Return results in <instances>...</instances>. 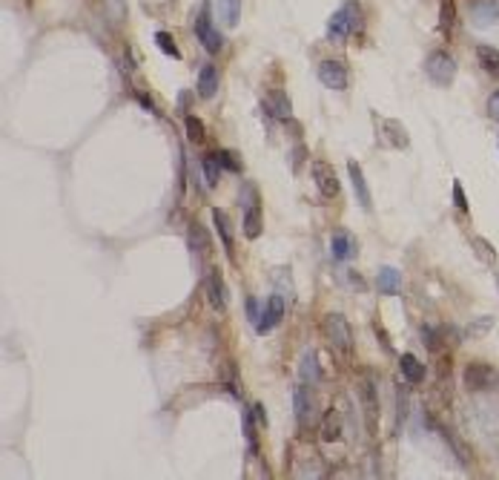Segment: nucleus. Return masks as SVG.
<instances>
[{
	"label": "nucleus",
	"instance_id": "nucleus-27",
	"mask_svg": "<svg viewBox=\"0 0 499 480\" xmlns=\"http://www.w3.org/2000/svg\"><path fill=\"white\" fill-rule=\"evenodd\" d=\"M477 55H479V64L488 69V75H499V49L482 44L477 46Z\"/></svg>",
	"mask_w": 499,
	"mask_h": 480
},
{
	"label": "nucleus",
	"instance_id": "nucleus-7",
	"mask_svg": "<svg viewBox=\"0 0 499 480\" xmlns=\"http://www.w3.org/2000/svg\"><path fill=\"white\" fill-rule=\"evenodd\" d=\"M204 293L210 299V305L215 311H227V302H230V291H227V282L221 276V267H210L207 271V279H204Z\"/></svg>",
	"mask_w": 499,
	"mask_h": 480
},
{
	"label": "nucleus",
	"instance_id": "nucleus-30",
	"mask_svg": "<svg viewBox=\"0 0 499 480\" xmlns=\"http://www.w3.org/2000/svg\"><path fill=\"white\" fill-rule=\"evenodd\" d=\"M471 245H474V251H477V259H479V262H485V265H493V262H496V251H493V245L488 242V239L474 236V239H471Z\"/></svg>",
	"mask_w": 499,
	"mask_h": 480
},
{
	"label": "nucleus",
	"instance_id": "nucleus-14",
	"mask_svg": "<svg viewBox=\"0 0 499 480\" xmlns=\"http://www.w3.org/2000/svg\"><path fill=\"white\" fill-rule=\"evenodd\" d=\"M218 86H221V72H218L215 64H204L198 69V95L201 98H215Z\"/></svg>",
	"mask_w": 499,
	"mask_h": 480
},
{
	"label": "nucleus",
	"instance_id": "nucleus-26",
	"mask_svg": "<svg viewBox=\"0 0 499 480\" xmlns=\"http://www.w3.org/2000/svg\"><path fill=\"white\" fill-rule=\"evenodd\" d=\"M212 222H215V230H218V236H221L227 253H233V227H230V219L215 207V210H212Z\"/></svg>",
	"mask_w": 499,
	"mask_h": 480
},
{
	"label": "nucleus",
	"instance_id": "nucleus-11",
	"mask_svg": "<svg viewBox=\"0 0 499 480\" xmlns=\"http://www.w3.org/2000/svg\"><path fill=\"white\" fill-rule=\"evenodd\" d=\"M293 411H296V420H299L301 429H307L310 423H313L316 403H313V392L307 388V382H301L296 392H293Z\"/></svg>",
	"mask_w": 499,
	"mask_h": 480
},
{
	"label": "nucleus",
	"instance_id": "nucleus-16",
	"mask_svg": "<svg viewBox=\"0 0 499 480\" xmlns=\"http://www.w3.org/2000/svg\"><path fill=\"white\" fill-rule=\"evenodd\" d=\"M348 173H350V182H353V190H356L359 204L370 213V210H373V199H370V187H367V182H364L362 167H359L356 161H348Z\"/></svg>",
	"mask_w": 499,
	"mask_h": 480
},
{
	"label": "nucleus",
	"instance_id": "nucleus-33",
	"mask_svg": "<svg viewBox=\"0 0 499 480\" xmlns=\"http://www.w3.org/2000/svg\"><path fill=\"white\" fill-rule=\"evenodd\" d=\"M396 411H399V414H396V426L402 429L404 420H408V392H404L402 385L396 388Z\"/></svg>",
	"mask_w": 499,
	"mask_h": 480
},
{
	"label": "nucleus",
	"instance_id": "nucleus-29",
	"mask_svg": "<svg viewBox=\"0 0 499 480\" xmlns=\"http://www.w3.org/2000/svg\"><path fill=\"white\" fill-rule=\"evenodd\" d=\"M184 127H186V138H190L193 144H204V138H207V127H204L201 118L186 115V118H184Z\"/></svg>",
	"mask_w": 499,
	"mask_h": 480
},
{
	"label": "nucleus",
	"instance_id": "nucleus-35",
	"mask_svg": "<svg viewBox=\"0 0 499 480\" xmlns=\"http://www.w3.org/2000/svg\"><path fill=\"white\" fill-rule=\"evenodd\" d=\"M218 164H221V170H233V173H238L241 170V161H238V156L233 153V149H218Z\"/></svg>",
	"mask_w": 499,
	"mask_h": 480
},
{
	"label": "nucleus",
	"instance_id": "nucleus-22",
	"mask_svg": "<svg viewBox=\"0 0 499 480\" xmlns=\"http://www.w3.org/2000/svg\"><path fill=\"white\" fill-rule=\"evenodd\" d=\"M433 426H436V432H439V434L445 437V443L451 446V452L456 455V460H459L465 469L471 466V448H467V446H465V443H462V440H459V437H456L451 429H445V426H439V423H433Z\"/></svg>",
	"mask_w": 499,
	"mask_h": 480
},
{
	"label": "nucleus",
	"instance_id": "nucleus-17",
	"mask_svg": "<svg viewBox=\"0 0 499 480\" xmlns=\"http://www.w3.org/2000/svg\"><path fill=\"white\" fill-rule=\"evenodd\" d=\"M471 18L477 26H493L499 20V4L496 0H477L471 6Z\"/></svg>",
	"mask_w": 499,
	"mask_h": 480
},
{
	"label": "nucleus",
	"instance_id": "nucleus-31",
	"mask_svg": "<svg viewBox=\"0 0 499 480\" xmlns=\"http://www.w3.org/2000/svg\"><path fill=\"white\" fill-rule=\"evenodd\" d=\"M155 44H158V49L164 52V55H170V58H181V49L175 46V41H172V35L170 32H155Z\"/></svg>",
	"mask_w": 499,
	"mask_h": 480
},
{
	"label": "nucleus",
	"instance_id": "nucleus-13",
	"mask_svg": "<svg viewBox=\"0 0 499 480\" xmlns=\"http://www.w3.org/2000/svg\"><path fill=\"white\" fill-rule=\"evenodd\" d=\"M330 251L336 262H350L356 256V239L348 230H336L330 239Z\"/></svg>",
	"mask_w": 499,
	"mask_h": 480
},
{
	"label": "nucleus",
	"instance_id": "nucleus-9",
	"mask_svg": "<svg viewBox=\"0 0 499 480\" xmlns=\"http://www.w3.org/2000/svg\"><path fill=\"white\" fill-rule=\"evenodd\" d=\"M376 130H379V138L385 147H393V149H408L411 147V135L408 130H404L399 121H393V118H376Z\"/></svg>",
	"mask_w": 499,
	"mask_h": 480
},
{
	"label": "nucleus",
	"instance_id": "nucleus-10",
	"mask_svg": "<svg viewBox=\"0 0 499 480\" xmlns=\"http://www.w3.org/2000/svg\"><path fill=\"white\" fill-rule=\"evenodd\" d=\"M282 322H285V299L278 296V293H273V296L267 299V305H264L259 322H256V331H259V334H270L273 328H278Z\"/></svg>",
	"mask_w": 499,
	"mask_h": 480
},
{
	"label": "nucleus",
	"instance_id": "nucleus-15",
	"mask_svg": "<svg viewBox=\"0 0 499 480\" xmlns=\"http://www.w3.org/2000/svg\"><path fill=\"white\" fill-rule=\"evenodd\" d=\"M313 175H316V187H319V193H322L324 199H336V196H339L341 185H339L336 173H333V170H330V167H327L324 161H319V164H316Z\"/></svg>",
	"mask_w": 499,
	"mask_h": 480
},
{
	"label": "nucleus",
	"instance_id": "nucleus-8",
	"mask_svg": "<svg viewBox=\"0 0 499 480\" xmlns=\"http://www.w3.org/2000/svg\"><path fill=\"white\" fill-rule=\"evenodd\" d=\"M319 81L327 86V89H336V93H341V89L348 86V64L345 61H336V58H327V61L319 64Z\"/></svg>",
	"mask_w": 499,
	"mask_h": 480
},
{
	"label": "nucleus",
	"instance_id": "nucleus-39",
	"mask_svg": "<svg viewBox=\"0 0 499 480\" xmlns=\"http://www.w3.org/2000/svg\"><path fill=\"white\" fill-rule=\"evenodd\" d=\"M244 308H247V316H250V322H259V316H261V311H259V302H256V296H247V302H244Z\"/></svg>",
	"mask_w": 499,
	"mask_h": 480
},
{
	"label": "nucleus",
	"instance_id": "nucleus-34",
	"mask_svg": "<svg viewBox=\"0 0 499 480\" xmlns=\"http://www.w3.org/2000/svg\"><path fill=\"white\" fill-rule=\"evenodd\" d=\"M439 23H442V32H451V29L456 26V9L451 0H445L442 9H439Z\"/></svg>",
	"mask_w": 499,
	"mask_h": 480
},
{
	"label": "nucleus",
	"instance_id": "nucleus-38",
	"mask_svg": "<svg viewBox=\"0 0 499 480\" xmlns=\"http://www.w3.org/2000/svg\"><path fill=\"white\" fill-rule=\"evenodd\" d=\"M224 385H230V394H233V397L241 394V392H238V377H235V368H233V366L224 368Z\"/></svg>",
	"mask_w": 499,
	"mask_h": 480
},
{
	"label": "nucleus",
	"instance_id": "nucleus-3",
	"mask_svg": "<svg viewBox=\"0 0 499 480\" xmlns=\"http://www.w3.org/2000/svg\"><path fill=\"white\" fill-rule=\"evenodd\" d=\"M425 75L436 84V86H451L453 78H456V61L442 52V49H436L428 55V61H425Z\"/></svg>",
	"mask_w": 499,
	"mask_h": 480
},
{
	"label": "nucleus",
	"instance_id": "nucleus-19",
	"mask_svg": "<svg viewBox=\"0 0 499 480\" xmlns=\"http://www.w3.org/2000/svg\"><path fill=\"white\" fill-rule=\"evenodd\" d=\"M376 288H379L382 296H399V291H402V274L396 271V267H379Z\"/></svg>",
	"mask_w": 499,
	"mask_h": 480
},
{
	"label": "nucleus",
	"instance_id": "nucleus-1",
	"mask_svg": "<svg viewBox=\"0 0 499 480\" xmlns=\"http://www.w3.org/2000/svg\"><path fill=\"white\" fill-rule=\"evenodd\" d=\"M364 23V15L359 9L356 0H348L339 12H333V18L327 20V38L330 41H348L350 35H356Z\"/></svg>",
	"mask_w": 499,
	"mask_h": 480
},
{
	"label": "nucleus",
	"instance_id": "nucleus-28",
	"mask_svg": "<svg viewBox=\"0 0 499 480\" xmlns=\"http://www.w3.org/2000/svg\"><path fill=\"white\" fill-rule=\"evenodd\" d=\"M201 173L207 178V187H218V175H221V164H218V156L210 153L201 159Z\"/></svg>",
	"mask_w": 499,
	"mask_h": 480
},
{
	"label": "nucleus",
	"instance_id": "nucleus-18",
	"mask_svg": "<svg viewBox=\"0 0 499 480\" xmlns=\"http://www.w3.org/2000/svg\"><path fill=\"white\" fill-rule=\"evenodd\" d=\"M299 377H301V382H319V377H322V363H319V354L313 351V348H307L304 351V356H301V363H299Z\"/></svg>",
	"mask_w": 499,
	"mask_h": 480
},
{
	"label": "nucleus",
	"instance_id": "nucleus-5",
	"mask_svg": "<svg viewBox=\"0 0 499 480\" xmlns=\"http://www.w3.org/2000/svg\"><path fill=\"white\" fill-rule=\"evenodd\" d=\"M196 38L201 41V46L210 52V55H215V52H221V46H224V38H221V32L212 26V15H210V4L204 0V6H201V12H198V18H196Z\"/></svg>",
	"mask_w": 499,
	"mask_h": 480
},
{
	"label": "nucleus",
	"instance_id": "nucleus-4",
	"mask_svg": "<svg viewBox=\"0 0 499 480\" xmlns=\"http://www.w3.org/2000/svg\"><path fill=\"white\" fill-rule=\"evenodd\" d=\"M324 337L330 340V345L341 354H350L353 351V331H350V322L341 316V314H327L324 316Z\"/></svg>",
	"mask_w": 499,
	"mask_h": 480
},
{
	"label": "nucleus",
	"instance_id": "nucleus-20",
	"mask_svg": "<svg viewBox=\"0 0 499 480\" xmlns=\"http://www.w3.org/2000/svg\"><path fill=\"white\" fill-rule=\"evenodd\" d=\"M341 429H345V420H341V414H339L336 408H330V411L322 417V423H319V434H322V440L336 443V440L341 437Z\"/></svg>",
	"mask_w": 499,
	"mask_h": 480
},
{
	"label": "nucleus",
	"instance_id": "nucleus-36",
	"mask_svg": "<svg viewBox=\"0 0 499 480\" xmlns=\"http://www.w3.org/2000/svg\"><path fill=\"white\" fill-rule=\"evenodd\" d=\"M453 204H456V210L459 213H467V196H465V190H462V182H453Z\"/></svg>",
	"mask_w": 499,
	"mask_h": 480
},
{
	"label": "nucleus",
	"instance_id": "nucleus-12",
	"mask_svg": "<svg viewBox=\"0 0 499 480\" xmlns=\"http://www.w3.org/2000/svg\"><path fill=\"white\" fill-rule=\"evenodd\" d=\"M264 107L273 118H278V121H290V115H293V104H290L285 89H270L267 98H264Z\"/></svg>",
	"mask_w": 499,
	"mask_h": 480
},
{
	"label": "nucleus",
	"instance_id": "nucleus-6",
	"mask_svg": "<svg viewBox=\"0 0 499 480\" xmlns=\"http://www.w3.org/2000/svg\"><path fill=\"white\" fill-rule=\"evenodd\" d=\"M359 403H362V414L367 420V429L376 432L379 429V414H382V406H379V392H376V382L370 377L362 380L359 385Z\"/></svg>",
	"mask_w": 499,
	"mask_h": 480
},
{
	"label": "nucleus",
	"instance_id": "nucleus-32",
	"mask_svg": "<svg viewBox=\"0 0 499 480\" xmlns=\"http://www.w3.org/2000/svg\"><path fill=\"white\" fill-rule=\"evenodd\" d=\"M422 340H425L428 351H439L442 345H448V342H445V334H442V331H433L430 325H428V328H422Z\"/></svg>",
	"mask_w": 499,
	"mask_h": 480
},
{
	"label": "nucleus",
	"instance_id": "nucleus-24",
	"mask_svg": "<svg viewBox=\"0 0 499 480\" xmlns=\"http://www.w3.org/2000/svg\"><path fill=\"white\" fill-rule=\"evenodd\" d=\"M399 368H402L404 380L413 382V385L425 380V366L419 363V356H413V354H402V356H399Z\"/></svg>",
	"mask_w": 499,
	"mask_h": 480
},
{
	"label": "nucleus",
	"instance_id": "nucleus-25",
	"mask_svg": "<svg viewBox=\"0 0 499 480\" xmlns=\"http://www.w3.org/2000/svg\"><path fill=\"white\" fill-rule=\"evenodd\" d=\"M218 15L230 29H235L241 23V0H218Z\"/></svg>",
	"mask_w": 499,
	"mask_h": 480
},
{
	"label": "nucleus",
	"instance_id": "nucleus-37",
	"mask_svg": "<svg viewBox=\"0 0 499 480\" xmlns=\"http://www.w3.org/2000/svg\"><path fill=\"white\" fill-rule=\"evenodd\" d=\"M491 325H493V319H491V316H482V319H477L471 328H467V337H482V334L488 331Z\"/></svg>",
	"mask_w": 499,
	"mask_h": 480
},
{
	"label": "nucleus",
	"instance_id": "nucleus-23",
	"mask_svg": "<svg viewBox=\"0 0 499 480\" xmlns=\"http://www.w3.org/2000/svg\"><path fill=\"white\" fill-rule=\"evenodd\" d=\"M186 245L196 256L201 253H210V233L198 225V222H190V230H186Z\"/></svg>",
	"mask_w": 499,
	"mask_h": 480
},
{
	"label": "nucleus",
	"instance_id": "nucleus-21",
	"mask_svg": "<svg viewBox=\"0 0 499 480\" xmlns=\"http://www.w3.org/2000/svg\"><path fill=\"white\" fill-rule=\"evenodd\" d=\"M261 230H264V222H261L259 199H253V204L244 207V236H247V239H259Z\"/></svg>",
	"mask_w": 499,
	"mask_h": 480
},
{
	"label": "nucleus",
	"instance_id": "nucleus-40",
	"mask_svg": "<svg viewBox=\"0 0 499 480\" xmlns=\"http://www.w3.org/2000/svg\"><path fill=\"white\" fill-rule=\"evenodd\" d=\"M488 115L493 118V121H499V89H493L491 98H488Z\"/></svg>",
	"mask_w": 499,
	"mask_h": 480
},
{
	"label": "nucleus",
	"instance_id": "nucleus-2",
	"mask_svg": "<svg viewBox=\"0 0 499 480\" xmlns=\"http://www.w3.org/2000/svg\"><path fill=\"white\" fill-rule=\"evenodd\" d=\"M462 382L467 392H474V394H491L499 388V374L488 363H467L462 371Z\"/></svg>",
	"mask_w": 499,
	"mask_h": 480
}]
</instances>
